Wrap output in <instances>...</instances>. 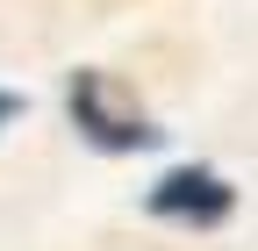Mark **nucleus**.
<instances>
[{
  "label": "nucleus",
  "mask_w": 258,
  "mask_h": 251,
  "mask_svg": "<svg viewBox=\"0 0 258 251\" xmlns=\"http://www.w3.org/2000/svg\"><path fill=\"white\" fill-rule=\"evenodd\" d=\"M144 208L158 223H186V230H215L237 215V186L222 179L215 165H172L165 179L144 194Z\"/></svg>",
  "instance_id": "obj_2"
},
{
  "label": "nucleus",
  "mask_w": 258,
  "mask_h": 251,
  "mask_svg": "<svg viewBox=\"0 0 258 251\" xmlns=\"http://www.w3.org/2000/svg\"><path fill=\"white\" fill-rule=\"evenodd\" d=\"M64 108H72V130L93 151H158L165 144V130L151 115H129V108L108 101V72H93V65H79L64 79Z\"/></svg>",
  "instance_id": "obj_1"
},
{
  "label": "nucleus",
  "mask_w": 258,
  "mask_h": 251,
  "mask_svg": "<svg viewBox=\"0 0 258 251\" xmlns=\"http://www.w3.org/2000/svg\"><path fill=\"white\" fill-rule=\"evenodd\" d=\"M22 108H29V101H22V93H8V86H0V130H8V122H15Z\"/></svg>",
  "instance_id": "obj_3"
}]
</instances>
